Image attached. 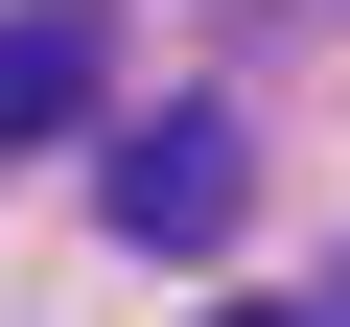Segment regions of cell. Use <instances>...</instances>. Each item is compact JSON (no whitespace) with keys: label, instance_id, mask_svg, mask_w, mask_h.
Wrapping results in <instances>:
<instances>
[{"label":"cell","instance_id":"4","mask_svg":"<svg viewBox=\"0 0 350 327\" xmlns=\"http://www.w3.org/2000/svg\"><path fill=\"white\" fill-rule=\"evenodd\" d=\"M327 327H350V304H327Z\"/></svg>","mask_w":350,"mask_h":327},{"label":"cell","instance_id":"3","mask_svg":"<svg viewBox=\"0 0 350 327\" xmlns=\"http://www.w3.org/2000/svg\"><path fill=\"white\" fill-rule=\"evenodd\" d=\"M234 327H327V304H234Z\"/></svg>","mask_w":350,"mask_h":327},{"label":"cell","instance_id":"1","mask_svg":"<svg viewBox=\"0 0 350 327\" xmlns=\"http://www.w3.org/2000/svg\"><path fill=\"white\" fill-rule=\"evenodd\" d=\"M94 211H117L140 257H211V234H234V117H140V140L94 164Z\"/></svg>","mask_w":350,"mask_h":327},{"label":"cell","instance_id":"2","mask_svg":"<svg viewBox=\"0 0 350 327\" xmlns=\"http://www.w3.org/2000/svg\"><path fill=\"white\" fill-rule=\"evenodd\" d=\"M94 117V24L70 0H0V140H70Z\"/></svg>","mask_w":350,"mask_h":327}]
</instances>
